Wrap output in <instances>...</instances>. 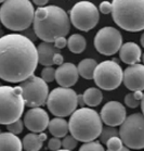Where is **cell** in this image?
Returning a JSON list of instances; mask_svg holds the SVG:
<instances>
[{
	"label": "cell",
	"instance_id": "cell-28",
	"mask_svg": "<svg viewBox=\"0 0 144 151\" xmlns=\"http://www.w3.org/2000/svg\"><path fill=\"white\" fill-rule=\"evenodd\" d=\"M78 151H105L104 147L100 141H90L80 146Z\"/></svg>",
	"mask_w": 144,
	"mask_h": 151
},
{
	"label": "cell",
	"instance_id": "cell-10",
	"mask_svg": "<svg viewBox=\"0 0 144 151\" xmlns=\"http://www.w3.org/2000/svg\"><path fill=\"white\" fill-rule=\"evenodd\" d=\"M71 24L81 32H89L99 23V9L90 1H79L69 11Z\"/></svg>",
	"mask_w": 144,
	"mask_h": 151
},
{
	"label": "cell",
	"instance_id": "cell-26",
	"mask_svg": "<svg viewBox=\"0 0 144 151\" xmlns=\"http://www.w3.org/2000/svg\"><path fill=\"white\" fill-rule=\"evenodd\" d=\"M118 135H119V131L117 129L116 127L106 126L102 128V132H101V135H100V139H101V142L106 144L110 138L116 137Z\"/></svg>",
	"mask_w": 144,
	"mask_h": 151
},
{
	"label": "cell",
	"instance_id": "cell-37",
	"mask_svg": "<svg viewBox=\"0 0 144 151\" xmlns=\"http://www.w3.org/2000/svg\"><path fill=\"white\" fill-rule=\"evenodd\" d=\"M77 101H78V106H80V108H86V104H85L82 95H78V96H77Z\"/></svg>",
	"mask_w": 144,
	"mask_h": 151
},
{
	"label": "cell",
	"instance_id": "cell-31",
	"mask_svg": "<svg viewBox=\"0 0 144 151\" xmlns=\"http://www.w3.org/2000/svg\"><path fill=\"white\" fill-rule=\"evenodd\" d=\"M77 144H78V141L76 140L72 135H67V136L63 138V140H62V147H63V149L69 150V151L74 150V149L77 147Z\"/></svg>",
	"mask_w": 144,
	"mask_h": 151
},
{
	"label": "cell",
	"instance_id": "cell-7",
	"mask_svg": "<svg viewBox=\"0 0 144 151\" xmlns=\"http://www.w3.org/2000/svg\"><path fill=\"white\" fill-rule=\"evenodd\" d=\"M77 93L72 88L56 87L49 93L47 100L48 110L56 117L71 116L78 106Z\"/></svg>",
	"mask_w": 144,
	"mask_h": 151
},
{
	"label": "cell",
	"instance_id": "cell-1",
	"mask_svg": "<svg viewBox=\"0 0 144 151\" xmlns=\"http://www.w3.org/2000/svg\"><path fill=\"white\" fill-rule=\"evenodd\" d=\"M37 47L25 35L0 37V78L8 83H22L34 75L38 65Z\"/></svg>",
	"mask_w": 144,
	"mask_h": 151
},
{
	"label": "cell",
	"instance_id": "cell-43",
	"mask_svg": "<svg viewBox=\"0 0 144 151\" xmlns=\"http://www.w3.org/2000/svg\"><path fill=\"white\" fill-rule=\"evenodd\" d=\"M4 4V2H2V1H0V4Z\"/></svg>",
	"mask_w": 144,
	"mask_h": 151
},
{
	"label": "cell",
	"instance_id": "cell-29",
	"mask_svg": "<svg viewBox=\"0 0 144 151\" xmlns=\"http://www.w3.org/2000/svg\"><path fill=\"white\" fill-rule=\"evenodd\" d=\"M55 72H56V69H54L53 66L45 68L41 71V78L43 79L47 84L53 82L55 79Z\"/></svg>",
	"mask_w": 144,
	"mask_h": 151
},
{
	"label": "cell",
	"instance_id": "cell-22",
	"mask_svg": "<svg viewBox=\"0 0 144 151\" xmlns=\"http://www.w3.org/2000/svg\"><path fill=\"white\" fill-rule=\"evenodd\" d=\"M98 66V62L92 58L83 59L78 63L77 70H78L79 76H81L85 79H93L94 71Z\"/></svg>",
	"mask_w": 144,
	"mask_h": 151
},
{
	"label": "cell",
	"instance_id": "cell-4",
	"mask_svg": "<svg viewBox=\"0 0 144 151\" xmlns=\"http://www.w3.org/2000/svg\"><path fill=\"white\" fill-rule=\"evenodd\" d=\"M100 114L91 108H79L71 115L68 121L69 133L77 141L83 144L94 141L102 132Z\"/></svg>",
	"mask_w": 144,
	"mask_h": 151
},
{
	"label": "cell",
	"instance_id": "cell-24",
	"mask_svg": "<svg viewBox=\"0 0 144 151\" xmlns=\"http://www.w3.org/2000/svg\"><path fill=\"white\" fill-rule=\"evenodd\" d=\"M82 98L85 101V104L90 108L92 106H98L103 100V93L100 88L96 87H90L86 89L82 93Z\"/></svg>",
	"mask_w": 144,
	"mask_h": 151
},
{
	"label": "cell",
	"instance_id": "cell-9",
	"mask_svg": "<svg viewBox=\"0 0 144 151\" xmlns=\"http://www.w3.org/2000/svg\"><path fill=\"white\" fill-rule=\"evenodd\" d=\"M93 79L100 89L115 90L123 83V71L116 60H106L98 64Z\"/></svg>",
	"mask_w": 144,
	"mask_h": 151
},
{
	"label": "cell",
	"instance_id": "cell-12",
	"mask_svg": "<svg viewBox=\"0 0 144 151\" xmlns=\"http://www.w3.org/2000/svg\"><path fill=\"white\" fill-rule=\"evenodd\" d=\"M93 45L96 51L103 55H114L123 46V36L117 28L112 26L102 27L94 36Z\"/></svg>",
	"mask_w": 144,
	"mask_h": 151
},
{
	"label": "cell",
	"instance_id": "cell-18",
	"mask_svg": "<svg viewBox=\"0 0 144 151\" xmlns=\"http://www.w3.org/2000/svg\"><path fill=\"white\" fill-rule=\"evenodd\" d=\"M37 52H38V62L41 65L46 66H52L53 65V58L54 55L60 52V50L55 48L54 45L51 42H45L42 41L40 42L37 47Z\"/></svg>",
	"mask_w": 144,
	"mask_h": 151
},
{
	"label": "cell",
	"instance_id": "cell-42",
	"mask_svg": "<svg viewBox=\"0 0 144 151\" xmlns=\"http://www.w3.org/2000/svg\"><path fill=\"white\" fill-rule=\"evenodd\" d=\"M58 151H69V150H65V149H61V150H58Z\"/></svg>",
	"mask_w": 144,
	"mask_h": 151
},
{
	"label": "cell",
	"instance_id": "cell-8",
	"mask_svg": "<svg viewBox=\"0 0 144 151\" xmlns=\"http://www.w3.org/2000/svg\"><path fill=\"white\" fill-rule=\"evenodd\" d=\"M119 137L125 147L140 150L144 149V115L133 113L127 116L119 128Z\"/></svg>",
	"mask_w": 144,
	"mask_h": 151
},
{
	"label": "cell",
	"instance_id": "cell-40",
	"mask_svg": "<svg viewBox=\"0 0 144 151\" xmlns=\"http://www.w3.org/2000/svg\"><path fill=\"white\" fill-rule=\"evenodd\" d=\"M107 151H108V150H107ZM120 151H130V149H129V148H127V147H123Z\"/></svg>",
	"mask_w": 144,
	"mask_h": 151
},
{
	"label": "cell",
	"instance_id": "cell-39",
	"mask_svg": "<svg viewBox=\"0 0 144 151\" xmlns=\"http://www.w3.org/2000/svg\"><path fill=\"white\" fill-rule=\"evenodd\" d=\"M140 41H141V45H142V47L144 48V33L142 35H141V38H140Z\"/></svg>",
	"mask_w": 144,
	"mask_h": 151
},
{
	"label": "cell",
	"instance_id": "cell-34",
	"mask_svg": "<svg viewBox=\"0 0 144 151\" xmlns=\"http://www.w3.org/2000/svg\"><path fill=\"white\" fill-rule=\"evenodd\" d=\"M53 45H54V47L58 49V50H61V49L67 47V39H66V37L58 38V39L53 42Z\"/></svg>",
	"mask_w": 144,
	"mask_h": 151
},
{
	"label": "cell",
	"instance_id": "cell-20",
	"mask_svg": "<svg viewBox=\"0 0 144 151\" xmlns=\"http://www.w3.org/2000/svg\"><path fill=\"white\" fill-rule=\"evenodd\" d=\"M48 129L50 134L55 138H64L67 136L69 132L68 122L63 117H54L50 120L48 125Z\"/></svg>",
	"mask_w": 144,
	"mask_h": 151
},
{
	"label": "cell",
	"instance_id": "cell-11",
	"mask_svg": "<svg viewBox=\"0 0 144 151\" xmlns=\"http://www.w3.org/2000/svg\"><path fill=\"white\" fill-rule=\"evenodd\" d=\"M25 106L28 108H41L47 103L49 97L48 84L38 76H31L19 85Z\"/></svg>",
	"mask_w": 144,
	"mask_h": 151
},
{
	"label": "cell",
	"instance_id": "cell-38",
	"mask_svg": "<svg viewBox=\"0 0 144 151\" xmlns=\"http://www.w3.org/2000/svg\"><path fill=\"white\" fill-rule=\"evenodd\" d=\"M141 109H142V114L144 115V96H143L142 101H141Z\"/></svg>",
	"mask_w": 144,
	"mask_h": 151
},
{
	"label": "cell",
	"instance_id": "cell-19",
	"mask_svg": "<svg viewBox=\"0 0 144 151\" xmlns=\"http://www.w3.org/2000/svg\"><path fill=\"white\" fill-rule=\"evenodd\" d=\"M23 144L16 135L9 132L0 134V151H22Z\"/></svg>",
	"mask_w": 144,
	"mask_h": 151
},
{
	"label": "cell",
	"instance_id": "cell-25",
	"mask_svg": "<svg viewBox=\"0 0 144 151\" xmlns=\"http://www.w3.org/2000/svg\"><path fill=\"white\" fill-rule=\"evenodd\" d=\"M143 96V91H134V93H127L125 97V103H126V106L131 108V109H135L141 104Z\"/></svg>",
	"mask_w": 144,
	"mask_h": 151
},
{
	"label": "cell",
	"instance_id": "cell-30",
	"mask_svg": "<svg viewBox=\"0 0 144 151\" xmlns=\"http://www.w3.org/2000/svg\"><path fill=\"white\" fill-rule=\"evenodd\" d=\"M7 128H8V132L11 133V134L13 135H19L21 134L22 132H23V128H24V122L22 120H17L13 123L9 124L7 125Z\"/></svg>",
	"mask_w": 144,
	"mask_h": 151
},
{
	"label": "cell",
	"instance_id": "cell-6",
	"mask_svg": "<svg viewBox=\"0 0 144 151\" xmlns=\"http://www.w3.org/2000/svg\"><path fill=\"white\" fill-rule=\"evenodd\" d=\"M25 102L19 86H0V125H9L21 120Z\"/></svg>",
	"mask_w": 144,
	"mask_h": 151
},
{
	"label": "cell",
	"instance_id": "cell-3",
	"mask_svg": "<svg viewBox=\"0 0 144 151\" xmlns=\"http://www.w3.org/2000/svg\"><path fill=\"white\" fill-rule=\"evenodd\" d=\"M35 9L28 0H8L0 7V23L13 32H24L33 25Z\"/></svg>",
	"mask_w": 144,
	"mask_h": 151
},
{
	"label": "cell",
	"instance_id": "cell-36",
	"mask_svg": "<svg viewBox=\"0 0 144 151\" xmlns=\"http://www.w3.org/2000/svg\"><path fill=\"white\" fill-rule=\"evenodd\" d=\"M47 4H48V1H47V0H34V4L35 6H37L38 8L46 7Z\"/></svg>",
	"mask_w": 144,
	"mask_h": 151
},
{
	"label": "cell",
	"instance_id": "cell-27",
	"mask_svg": "<svg viewBox=\"0 0 144 151\" xmlns=\"http://www.w3.org/2000/svg\"><path fill=\"white\" fill-rule=\"evenodd\" d=\"M105 145H106L107 150L108 151H120L125 147V145H123V140H121V138L119 136L110 138Z\"/></svg>",
	"mask_w": 144,
	"mask_h": 151
},
{
	"label": "cell",
	"instance_id": "cell-41",
	"mask_svg": "<svg viewBox=\"0 0 144 151\" xmlns=\"http://www.w3.org/2000/svg\"><path fill=\"white\" fill-rule=\"evenodd\" d=\"M141 60H142V62H143V65H144V53H142V58H141Z\"/></svg>",
	"mask_w": 144,
	"mask_h": 151
},
{
	"label": "cell",
	"instance_id": "cell-13",
	"mask_svg": "<svg viewBox=\"0 0 144 151\" xmlns=\"http://www.w3.org/2000/svg\"><path fill=\"white\" fill-rule=\"evenodd\" d=\"M100 116L103 123L106 124V126L117 127L120 126L127 119V111L123 103L113 100L103 106Z\"/></svg>",
	"mask_w": 144,
	"mask_h": 151
},
{
	"label": "cell",
	"instance_id": "cell-32",
	"mask_svg": "<svg viewBox=\"0 0 144 151\" xmlns=\"http://www.w3.org/2000/svg\"><path fill=\"white\" fill-rule=\"evenodd\" d=\"M62 148V140L60 138L52 137L48 140V149L51 151H58Z\"/></svg>",
	"mask_w": 144,
	"mask_h": 151
},
{
	"label": "cell",
	"instance_id": "cell-21",
	"mask_svg": "<svg viewBox=\"0 0 144 151\" xmlns=\"http://www.w3.org/2000/svg\"><path fill=\"white\" fill-rule=\"evenodd\" d=\"M47 134L40 133V134H35V133H29L25 135V137L22 140L23 148L26 151H39L42 148L43 141L47 140Z\"/></svg>",
	"mask_w": 144,
	"mask_h": 151
},
{
	"label": "cell",
	"instance_id": "cell-33",
	"mask_svg": "<svg viewBox=\"0 0 144 151\" xmlns=\"http://www.w3.org/2000/svg\"><path fill=\"white\" fill-rule=\"evenodd\" d=\"M99 12L103 14H110L113 12V4L110 1H103L99 6Z\"/></svg>",
	"mask_w": 144,
	"mask_h": 151
},
{
	"label": "cell",
	"instance_id": "cell-44",
	"mask_svg": "<svg viewBox=\"0 0 144 151\" xmlns=\"http://www.w3.org/2000/svg\"><path fill=\"white\" fill-rule=\"evenodd\" d=\"M1 133H2V132H1V129H0V134H1Z\"/></svg>",
	"mask_w": 144,
	"mask_h": 151
},
{
	"label": "cell",
	"instance_id": "cell-16",
	"mask_svg": "<svg viewBox=\"0 0 144 151\" xmlns=\"http://www.w3.org/2000/svg\"><path fill=\"white\" fill-rule=\"evenodd\" d=\"M79 74L77 66L72 62H66L58 66L55 72V81L60 87L71 88L78 82Z\"/></svg>",
	"mask_w": 144,
	"mask_h": 151
},
{
	"label": "cell",
	"instance_id": "cell-5",
	"mask_svg": "<svg viewBox=\"0 0 144 151\" xmlns=\"http://www.w3.org/2000/svg\"><path fill=\"white\" fill-rule=\"evenodd\" d=\"M114 22L127 32L144 31V0H114Z\"/></svg>",
	"mask_w": 144,
	"mask_h": 151
},
{
	"label": "cell",
	"instance_id": "cell-17",
	"mask_svg": "<svg viewBox=\"0 0 144 151\" xmlns=\"http://www.w3.org/2000/svg\"><path fill=\"white\" fill-rule=\"evenodd\" d=\"M119 58L123 63L128 64L129 66L138 64L142 58L140 46L133 41H128L123 44L119 50Z\"/></svg>",
	"mask_w": 144,
	"mask_h": 151
},
{
	"label": "cell",
	"instance_id": "cell-14",
	"mask_svg": "<svg viewBox=\"0 0 144 151\" xmlns=\"http://www.w3.org/2000/svg\"><path fill=\"white\" fill-rule=\"evenodd\" d=\"M23 122L25 127L31 131V133L40 134L48 128L50 119L48 112L43 108H31L26 111Z\"/></svg>",
	"mask_w": 144,
	"mask_h": 151
},
{
	"label": "cell",
	"instance_id": "cell-35",
	"mask_svg": "<svg viewBox=\"0 0 144 151\" xmlns=\"http://www.w3.org/2000/svg\"><path fill=\"white\" fill-rule=\"evenodd\" d=\"M62 64H64V57L61 52H58L53 58V65L61 66Z\"/></svg>",
	"mask_w": 144,
	"mask_h": 151
},
{
	"label": "cell",
	"instance_id": "cell-2",
	"mask_svg": "<svg viewBox=\"0 0 144 151\" xmlns=\"http://www.w3.org/2000/svg\"><path fill=\"white\" fill-rule=\"evenodd\" d=\"M33 25L36 37L51 44L58 38L66 37L71 31L69 15L64 9L54 4L37 8Z\"/></svg>",
	"mask_w": 144,
	"mask_h": 151
},
{
	"label": "cell",
	"instance_id": "cell-15",
	"mask_svg": "<svg viewBox=\"0 0 144 151\" xmlns=\"http://www.w3.org/2000/svg\"><path fill=\"white\" fill-rule=\"evenodd\" d=\"M123 85L131 93L144 90V65L141 63L128 66L123 71Z\"/></svg>",
	"mask_w": 144,
	"mask_h": 151
},
{
	"label": "cell",
	"instance_id": "cell-45",
	"mask_svg": "<svg viewBox=\"0 0 144 151\" xmlns=\"http://www.w3.org/2000/svg\"><path fill=\"white\" fill-rule=\"evenodd\" d=\"M0 86H1V84H0Z\"/></svg>",
	"mask_w": 144,
	"mask_h": 151
},
{
	"label": "cell",
	"instance_id": "cell-23",
	"mask_svg": "<svg viewBox=\"0 0 144 151\" xmlns=\"http://www.w3.org/2000/svg\"><path fill=\"white\" fill-rule=\"evenodd\" d=\"M68 50L75 55H80L86 50L87 40L81 34H73L67 39Z\"/></svg>",
	"mask_w": 144,
	"mask_h": 151
}]
</instances>
